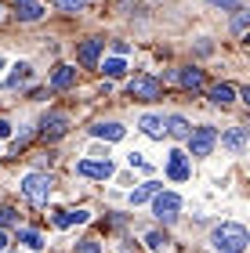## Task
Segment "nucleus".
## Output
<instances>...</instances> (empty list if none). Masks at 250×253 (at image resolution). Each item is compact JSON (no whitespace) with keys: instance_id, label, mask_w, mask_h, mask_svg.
<instances>
[{"instance_id":"nucleus-1","label":"nucleus","mask_w":250,"mask_h":253,"mask_svg":"<svg viewBox=\"0 0 250 253\" xmlns=\"http://www.w3.org/2000/svg\"><path fill=\"white\" fill-rule=\"evenodd\" d=\"M210 243H214L218 253H243L247 243H250V235H247L243 224H221V228H214Z\"/></svg>"},{"instance_id":"nucleus-2","label":"nucleus","mask_w":250,"mask_h":253,"mask_svg":"<svg viewBox=\"0 0 250 253\" xmlns=\"http://www.w3.org/2000/svg\"><path fill=\"white\" fill-rule=\"evenodd\" d=\"M51 188H54V177L51 174H26V181H22V192H26L29 203L44 206L51 199Z\"/></svg>"},{"instance_id":"nucleus-3","label":"nucleus","mask_w":250,"mask_h":253,"mask_svg":"<svg viewBox=\"0 0 250 253\" xmlns=\"http://www.w3.org/2000/svg\"><path fill=\"white\" fill-rule=\"evenodd\" d=\"M127 94L134 101H156V98H163V84L156 76H134L127 84Z\"/></svg>"},{"instance_id":"nucleus-4","label":"nucleus","mask_w":250,"mask_h":253,"mask_svg":"<svg viewBox=\"0 0 250 253\" xmlns=\"http://www.w3.org/2000/svg\"><path fill=\"white\" fill-rule=\"evenodd\" d=\"M178 210H181V195H174V192H156V195H152V213L160 217L163 224L174 221Z\"/></svg>"},{"instance_id":"nucleus-5","label":"nucleus","mask_w":250,"mask_h":253,"mask_svg":"<svg viewBox=\"0 0 250 253\" xmlns=\"http://www.w3.org/2000/svg\"><path fill=\"white\" fill-rule=\"evenodd\" d=\"M189 148H192V156H210V148L218 145V130L214 126H196V130H189Z\"/></svg>"},{"instance_id":"nucleus-6","label":"nucleus","mask_w":250,"mask_h":253,"mask_svg":"<svg viewBox=\"0 0 250 253\" xmlns=\"http://www.w3.org/2000/svg\"><path fill=\"white\" fill-rule=\"evenodd\" d=\"M76 174L80 177H95V181H109L116 174V167L109 163V159H80L76 163Z\"/></svg>"},{"instance_id":"nucleus-7","label":"nucleus","mask_w":250,"mask_h":253,"mask_svg":"<svg viewBox=\"0 0 250 253\" xmlns=\"http://www.w3.org/2000/svg\"><path fill=\"white\" fill-rule=\"evenodd\" d=\"M69 130V116L65 112H48V116L40 120V137L44 141H54V137H62Z\"/></svg>"},{"instance_id":"nucleus-8","label":"nucleus","mask_w":250,"mask_h":253,"mask_svg":"<svg viewBox=\"0 0 250 253\" xmlns=\"http://www.w3.org/2000/svg\"><path fill=\"white\" fill-rule=\"evenodd\" d=\"M101 47H105V40H98V37L84 40L80 47H76V62H80L84 69H95V65H98V58H101Z\"/></svg>"},{"instance_id":"nucleus-9","label":"nucleus","mask_w":250,"mask_h":253,"mask_svg":"<svg viewBox=\"0 0 250 253\" xmlns=\"http://www.w3.org/2000/svg\"><path fill=\"white\" fill-rule=\"evenodd\" d=\"M189 174H192V170H189V156L174 148L170 159H167V177H170V181H189Z\"/></svg>"},{"instance_id":"nucleus-10","label":"nucleus","mask_w":250,"mask_h":253,"mask_svg":"<svg viewBox=\"0 0 250 253\" xmlns=\"http://www.w3.org/2000/svg\"><path fill=\"white\" fill-rule=\"evenodd\" d=\"M174 80H178L185 90H203V87H207L203 69H174Z\"/></svg>"},{"instance_id":"nucleus-11","label":"nucleus","mask_w":250,"mask_h":253,"mask_svg":"<svg viewBox=\"0 0 250 253\" xmlns=\"http://www.w3.org/2000/svg\"><path fill=\"white\" fill-rule=\"evenodd\" d=\"M11 7H15V15H18L22 22L44 18V4H40V0H11Z\"/></svg>"},{"instance_id":"nucleus-12","label":"nucleus","mask_w":250,"mask_h":253,"mask_svg":"<svg viewBox=\"0 0 250 253\" xmlns=\"http://www.w3.org/2000/svg\"><path fill=\"white\" fill-rule=\"evenodd\" d=\"M221 148H229L232 156H240L247 148V126H232L229 134H221Z\"/></svg>"},{"instance_id":"nucleus-13","label":"nucleus","mask_w":250,"mask_h":253,"mask_svg":"<svg viewBox=\"0 0 250 253\" xmlns=\"http://www.w3.org/2000/svg\"><path fill=\"white\" fill-rule=\"evenodd\" d=\"M73 84H76V69H73V65H58V69H54L51 90H69Z\"/></svg>"},{"instance_id":"nucleus-14","label":"nucleus","mask_w":250,"mask_h":253,"mask_svg":"<svg viewBox=\"0 0 250 253\" xmlns=\"http://www.w3.org/2000/svg\"><path fill=\"white\" fill-rule=\"evenodd\" d=\"M127 134L120 123H95L91 126V137H101V141H120V137Z\"/></svg>"},{"instance_id":"nucleus-15","label":"nucleus","mask_w":250,"mask_h":253,"mask_svg":"<svg viewBox=\"0 0 250 253\" xmlns=\"http://www.w3.org/2000/svg\"><path fill=\"white\" fill-rule=\"evenodd\" d=\"M87 210H58L54 213V228H73V224H84L87 221Z\"/></svg>"},{"instance_id":"nucleus-16","label":"nucleus","mask_w":250,"mask_h":253,"mask_svg":"<svg viewBox=\"0 0 250 253\" xmlns=\"http://www.w3.org/2000/svg\"><path fill=\"white\" fill-rule=\"evenodd\" d=\"M156 192H160V185H156V181H145V185H138V188L127 195V203H131V206H142V203H149Z\"/></svg>"},{"instance_id":"nucleus-17","label":"nucleus","mask_w":250,"mask_h":253,"mask_svg":"<svg viewBox=\"0 0 250 253\" xmlns=\"http://www.w3.org/2000/svg\"><path fill=\"white\" fill-rule=\"evenodd\" d=\"M232 98H236L232 84H214L210 87V101H214V105H232Z\"/></svg>"},{"instance_id":"nucleus-18","label":"nucleus","mask_w":250,"mask_h":253,"mask_svg":"<svg viewBox=\"0 0 250 253\" xmlns=\"http://www.w3.org/2000/svg\"><path fill=\"white\" fill-rule=\"evenodd\" d=\"M138 126H142V134H149V137H156V141H163V120H160V116H142Z\"/></svg>"},{"instance_id":"nucleus-19","label":"nucleus","mask_w":250,"mask_h":253,"mask_svg":"<svg viewBox=\"0 0 250 253\" xmlns=\"http://www.w3.org/2000/svg\"><path fill=\"white\" fill-rule=\"evenodd\" d=\"M189 130L192 126L181 116H167V123H163V134H170V137H189Z\"/></svg>"},{"instance_id":"nucleus-20","label":"nucleus","mask_w":250,"mask_h":253,"mask_svg":"<svg viewBox=\"0 0 250 253\" xmlns=\"http://www.w3.org/2000/svg\"><path fill=\"white\" fill-rule=\"evenodd\" d=\"M29 76H33V69H29L26 62H18V65H15V73L7 76V87H15V90H18V87H26V84H29Z\"/></svg>"},{"instance_id":"nucleus-21","label":"nucleus","mask_w":250,"mask_h":253,"mask_svg":"<svg viewBox=\"0 0 250 253\" xmlns=\"http://www.w3.org/2000/svg\"><path fill=\"white\" fill-rule=\"evenodd\" d=\"M145 246H149L152 253H160V250L167 246V235H163V232H149V235H145Z\"/></svg>"},{"instance_id":"nucleus-22","label":"nucleus","mask_w":250,"mask_h":253,"mask_svg":"<svg viewBox=\"0 0 250 253\" xmlns=\"http://www.w3.org/2000/svg\"><path fill=\"white\" fill-rule=\"evenodd\" d=\"M18 243H26L29 250H40V246H44V239H40L37 232H29V228H26V232H18Z\"/></svg>"},{"instance_id":"nucleus-23","label":"nucleus","mask_w":250,"mask_h":253,"mask_svg":"<svg viewBox=\"0 0 250 253\" xmlns=\"http://www.w3.org/2000/svg\"><path fill=\"white\" fill-rule=\"evenodd\" d=\"M101 69H105V76H123V69H127V65H123V58H105Z\"/></svg>"},{"instance_id":"nucleus-24","label":"nucleus","mask_w":250,"mask_h":253,"mask_svg":"<svg viewBox=\"0 0 250 253\" xmlns=\"http://www.w3.org/2000/svg\"><path fill=\"white\" fill-rule=\"evenodd\" d=\"M54 4H58L62 11H84V7L91 4V0H54Z\"/></svg>"},{"instance_id":"nucleus-25","label":"nucleus","mask_w":250,"mask_h":253,"mask_svg":"<svg viewBox=\"0 0 250 253\" xmlns=\"http://www.w3.org/2000/svg\"><path fill=\"white\" fill-rule=\"evenodd\" d=\"M76 253H101V243L98 239H84V243L76 246Z\"/></svg>"},{"instance_id":"nucleus-26","label":"nucleus","mask_w":250,"mask_h":253,"mask_svg":"<svg viewBox=\"0 0 250 253\" xmlns=\"http://www.w3.org/2000/svg\"><path fill=\"white\" fill-rule=\"evenodd\" d=\"M15 221H18V213L11 210V206H0V228H4V224H15Z\"/></svg>"},{"instance_id":"nucleus-27","label":"nucleus","mask_w":250,"mask_h":253,"mask_svg":"<svg viewBox=\"0 0 250 253\" xmlns=\"http://www.w3.org/2000/svg\"><path fill=\"white\" fill-rule=\"evenodd\" d=\"M207 4H214V7H232V11H240V7H243V0H207Z\"/></svg>"},{"instance_id":"nucleus-28","label":"nucleus","mask_w":250,"mask_h":253,"mask_svg":"<svg viewBox=\"0 0 250 253\" xmlns=\"http://www.w3.org/2000/svg\"><path fill=\"white\" fill-rule=\"evenodd\" d=\"M232 29H236V33H243V29H247V11H243V7H240V18L232 22Z\"/></svg>"},{"instance_id":"nucleus-29","label":"nucleus","mask_w":250,"mask_h":253,"mask_svg":"<svg viewBox=\"0 0 250 253\" xmlns=\"http://www.w3.org/2000/svg\"><path fill=\"white\" fill-rule=\"evenodd\" d=\"M127 163H131V167H149V163H145V159H142L138 152H131V156H127Z\"/></svg>"},{"instance_id":"nucleus-30","label":"nucleus","mask_w":250,"mask_h":253,"mask_svg":"<svg viewBox=\"0 0 250 253\" xmlns=\"http://www.w3.org/2000/svg\"><path fill=\"white\" fill-rule=\"evenodd\" d=\"M7 134H11V123H7V120H0V137H7Z\"/></svg>"},{"instance_id":"nucleus-31","label":"nucleus","mask_w":250,"mask_h":253,"mask_svg":"<svg viewBox=\"0 0 250 253\" xmlns=\"http://www.w3.org/2000/svg\"><path fill=\"white\" fill-rule=\"evenodd\" d=\"M0 250H7V232L0 228Z\"/></svg>"},{"instance_id":"nucleus-32","label":"nucleus","mask_w":250,"mask_h":253,"mask_svg":"<svg viewBox=\"0 0 250 253\" xmlns=\"http://www.w3.org/2000/svg\"><path fill=\"white\" fill-rule=\"evenodd\" d=\"M0 69H4V58H0Z\"/></svg>"}]
</instances>
